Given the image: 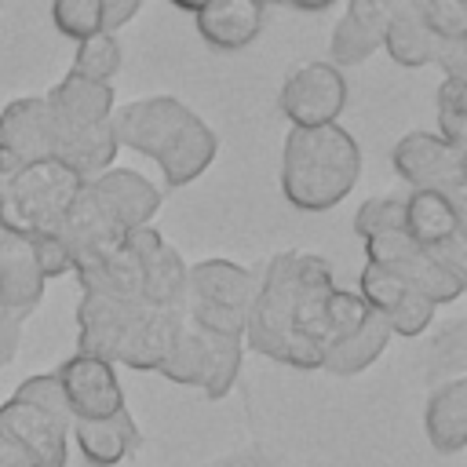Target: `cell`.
<instances>
[{"mask_svg": "<svg viewBox=\"0 0 467 467\" xmlns=\"http://www.w3.org/2000/svg\"><path fill=\"white\" fill-rule=\"evenodd\" d=\"M336 281L321 255L281 252L266 263L244 325V343L288 368H317L332 343L328 296Z\"/></svg>", "mask_w": 467, "mask_h": 467, "instance_id": "6da1fadb", "label": "cell"}, {"mask_svg": "<svg viewBox=\"0 0 467 467\" xmlns=\"http://www.w3.org/2000/svg\"><path fill=\"white\" fill-rule=\"evenodd\" d=\"M361 175V150L339 124L288 128L281 153V193L299 212L336 208Z\"/></svg>", "mask_w": 467, "mask_h": 467, "instance_id": "7a4b0ae2", "label": "cell"}, {"mask_svg": "<svg viewBox=\"0 0 467 467\" xmlns=\"http://www.w3.org/2000/svg\"><path fill=\"white\" fill-rule=\"evenodd\" d=\"M157 208L161 193L146 175H139L135 168H106L84 182L55 237L77 255L99 244H113L139 226H150Z\"/></svg>", "mask_w": 467, "mask_h": 467, "instance_id": "3957f363", "label": "cell"}, {"mask_svg": "<svg viewBox=\"0 0 467 467\" xmlns=\"http://www.w3.org/2000/svg\"><path fill=\"white\" fill-rule=\"evenodd\" d=\"M84 182L88 179H80L62 161L18 164L7 175H0V223L18 241L58 234Z\"/></svg>", "mask_w": 467, "mask_h": 467, "instance_id": "277c9868", "label": "cell"}, {"mask_svg": "<svg viewBox=\"0 0 467 467\" xmlns=\"http://www.w3.org/2000/svg\"><path fill=\"white\" fill-rule=\"evenodd\" d=\"M255 285L259 277L230 259H204L186 266V299H182L186 321L212 336L244 339Z\"/></svg>", "mask_w": 467, "mask_h": 467, "instance_id": "5b68a950", "label": "cell"}, {"mask_svg": "<svg viewBox=\"0 0 467 467\" xmlns=\"http://www.w3.org/2000/svg\"><path fill=\"white\" fill-rule=\"evenodd\" d=\"M161 241L164 237L153 226H139L113 244L77 252L73 274L88 296H102L117 303H142V270H146V259L161 248Z\"/></svg>", "mask_w": 467, "mask_h": 467, "instance_id": "8992f818", "label": "cell"}, {"mask_svg": "<svg viewBox=\"0 0 467 467\" xmlns=\"http://www.w3.org/2000/svg\"><path fill=\"white\" fill-rule=\"evenodd\" d=\"M365 255H368V263H376V266L390 270L394 277H401L405 285H412L434 306L460 299V292L467 288V266H456V263L441 259L438 252L420 248L401 230L398 234L368 237L365 241Z\"/></svg>", "mask_w": 467, "mask_h": 467, "instance_id": "52a82bcc", "label": "cell"}, {"mask_svg": "<svg viewBox=\"0 0 467 467\" xmlns=\"http://www.w3.org/2000/svg\"><path fill=\"white\" fill-rule=\"evenodd\" d=\"M401 234L441 259L467 266V226H463V201L438 193V190H412L401 201Z\"/></svg>", "mask_w": 467, "mask_h": 467, "instance_id": "ba28073f", "label": "cell"}, {"mask_svg": "<svg viewBox=\"0 0 467 467\" xmlns=\"http://www.w3.org/2000/svg\"><path fill=\"white\" fill-rule=\"evenodd\" d=\"M69 427H73L69 416L47 412L22 398H7L0 405V434L29 460V467H66Z\"/></svg>", "mask_w": 467, "mask_h": 467, "instance_id": "9c48e42d", "label": "cell"}, {"mask_svg": "<svg viewBox=\"0 0 467 467\" xmlns=\"http://www.w3.org/2000/svg\"><path fill=\"white\" fill-rule=\"evenodd\" d=\"M394 171L412 190H438V193H449V197L463 201V186H467L463 150L449 146L441 135L412 131V135L398 139V146H394Z\"/></svg>", "mask_w": 467, "mask_h": 467, "instance_id": "30bf717a", "label": "cell"}, {"mask_svg": "<svg viewBox=\"0 0 467 467\" xmlns=\"http://www.w3.org/2000/svg\"><path fill=\"white\" fill-rule=\"evenodd\" d=\"M347 106V80L332 62H303L285 77L281 113L292 128H321L336 124Z\"/></svg>", "mask_w": 467, "mask_h": 467, "instance_id": "8fae6325", "label": "cell"}, {"mask_svg": "<svg viewBox=\"0 0 467 467\" xmlns=\"http://www.w3.org/2000/svg\"><path fill=\"white\" fill-rule=\"evenodd\" d=\"M383 47L398 66L438 62V66H445V77H467V40H460V44L438 40L427 29L416 0H398L394 4L390 18H387V29H383Z\"/></svg>", "mask_w": 467, "mask_h": 467, "instance_id": "7c38bea8", "label": "cell"}, {"mask_svg": "<svg viewBox=\"0 0 467 467\" xmlns=\"http://www.w3.org/2000/svg\"><path fill=\"white\" fill-rule=\"evenodd\" d=\"M190 117H193V109H186L179 99L157 95V99L128 102L124 109H117L109 117V124H113L117 146H128V150L157 161L175 142V135L186 128Z\"/></svg>", "mask_w": 467, "mask_h": 467, "instance_id": "4fadbf2b", "label": "cell"}, {"mask_svg": "<svg viewBox=\"0 0 467 467\" xmlns=\"http://www.w3.org/2000/svg\"><path fill=\"white\" fill-rule=\"evenodd\" d=\"M55 379L62 387V398H66V409L73 420H106L124 409V390H120L117 368L102 358L73 354L58 365Z\"/></svg>", "mask_w": 467, "mask_h": 467, "instance_id": "5bb4252c", "label": "cell"}, {"mask_svg": "<svg viewBox=\"0 0 467 467\" xmlns=\"http://www.w3.org/2000/svg\"><path fill=\"white\" fill-rule=\"evenodd\" d=\"M62 124L47 109L44 99H15L0 113V150L7 161L33 164V161H58Z\"/></svg>", "mask_w": 467, "mask_h": 467, "instance_id": "9a60e30c", "label": "cell"}, {"mask_svg": "<svg viewBox=\"0 0 467 467\" xmlns=\"http://www.w3.org/2000/svg\"><path fill=\"white\" fill-rule=\"evenodd\" d=\"M358 296L365 299V306L372 314H379L387 321L390 336H420L434 321V310H438L427 296H420L412 285H405L401 277H394L390 270H383L376 263H365Z\"/></svg>", "mask_w": 467, "mask_h": 467, "instance_id": "2e32d148", "label": "cell"}, {"mask_svg": "<svg viewBox=\"0 0 467 467\" xmlns=\"http://www.w3.org/2000/svg\"><path fill=\"white\" fill-rule=\"evenodd\" d=\"M142 310H146L142 303H117V299H102V296L84 292V299L77 306V325H80L77 354L102 358V361L117 365V354H120V347H124V339H128V332Z\"/></svg>", "mask_w": 467, "mask_h": 467, "instance_id": "e0dca14e", "label": "cell"}, {"mask_svg": "<svg viewBox=\"0 0 467 467\" xmlns=\"http://www.w3.org/2000/svg\"><path fill=\"white\" fill-rule=\"evenodd\" d=\"M186 325V310L182 306H146L139 314V321L131 325L117 361L139 372H157L168 358V350L175 347L179 332Z\"/></svg>", "mask_w": 467, "mask_h": 467, "instance_id": "ac0fdd59", "label": "cell"}, {"mask_svg": "<svg viewBox=\"0 0 467 467\" xmlns=\"http://www.w3.org/2000/svg\"><path fill=\"white\" fill-rule=\"evenodd\" d=\"M263 29V0H208L197 11V33L215 51H241Z\"/></svg>", "mask_w": 467, "mask_h": 467, "instance_id": "d6986e66", "label": "cell"}, {"mask_svg": "<svg viewBox=\"0 0 467 467\" xmlns=\"http://www.w3.org/2000/svg\"><path fill=\"white\" fill-rule=\"evenodd\" d=\"M69 434L77 438V445L91 467H117L142 441V431L128 409H120L117 416H106V420H73Z\"/></svg>", "mask_w": 467, "mask_h": 467, "instance_id": "ffe728a7", "label": "cell"}, {"mask_svg": "<svg viewBox=\"0 0 467 467\" xmlns=\"http://www.w3.org/2000/svg\"><path fill=\"white\" fill-rule=\"evenodd\" d=\"M423 427H427L431 449L441 456H452L467 445V379L463 376L441 379L431 390Z\"/></svg>", "mask_w": 467, "mask_h": 467, "instance_id": "44dd1931", "label": "cell"}, {"mask_svg": "<svg viewBox=\"0 0 467 467\" xmlns=\"http://www.w3.org/2000/svg\"><path fill=\"white\" fill-rule=\"evenodd\" d=\"M47 109L55 113L58 124L66 128H91L113 117V88L99 84V80H84L66 73L47 95H44Z\"/></svg>", "mask_w": 467, "mask_h": 467, "instance_id": "7402d4cb", "label": "cell"}, {"mask_svg": "<svg viewBox=\"0 0 467 467\" xmlns=\"http://www.w3.org/2000/svg\"><path fill=\"white\" fill-rule=\"evenodd\" d=\"M44 281L47 277L40 274L26 241L0 252V310L4 314H15V317L33 314L44 299Z\"/></svg>", "mask_w": 467, "mask_h": 467, "instance_id": "603a6c76", "label": "cell"}, {"mask_svg": "<svg viewBox=\"0 0 467 467\" xmlns=\"http://www.w3.org/2000/svg\"><path fill=\"white\" fill-rule=\"evenodd\" d=\"M215 150H219L215 131L193 113L186 120V128L175 135V142L157 157V164H161V171H164V179L171 186H186V182H193L215 161Z\"/></svg>", "mask_w": 467, "mask_h": 467, "instance_id": "cb8c5ba5", "label": "cell"}, {"mask_svg": "<svg viewBox=\"0 0 467 467\" xmlns=\"http://www.w3.org/2000/svg\"><path fill=\"white\" fill-rule=\"evenodd\" d=\"M387 343H390L387 321H383L379 314H368V321H365L358 332L336 339V343L321 354V365H317V368L328 372V376H358V372H365V368L387 350Z\"/></svg>", "mask_w": 467, "mask_h": 467, "instance_id": "d4e9b609", "label": "cell"}, {"mask_svg": "<svg viewBox=\"0 0 467 467\" xmlns=\"http://www.w3.org/2000/svg\"><path fill=\"white\" fill-rule=\"evenodd\" d=\"M117 135H113V124L102 120V124H91V128H66L62 124V146H58V161L69 164L80 179H95L99 171L113 168V157H117Z\"/></svg>", "mask_w": 467, "mask_h": 467, "instance_id": "484cf974", "label": "cell"}, {"mask_svg": "<svg viewBox=\"0 0 467 467\" xmlns=\"http://www.w3.org/2000/svg\"><path fill=\"white\" fill-rule=\"evenodd\" d=\"M212 365H215V358H212V336L201 332V328H193L186 321L182 332H179V339H175V347L168 350V358H164V365L157 372L164 379H171V383L201 387L204 390L208 379H212Z\"/></svg>", "mask_w": 467, "mask_h": 467, "instance_id": "4316f807", "label": "cell"}, {"mask_svg": "<svg viewBox=\"0 0 467 467\" xmlns=\"http://www.w3.org/2000/svg\"><path fill=\"white\" fill-rule=\"evenodd\" d=\"M186 299V259L161 241L142 270V303L146 306H182Z\"/></svg>", "mask_w": 467, "mask_h": 467, "instance_id": "83f0119b", "label": "cell"}, {"mask_svg": "<svg viewBox=\"0 0 467 467\" xmlns=\"http://www.w3.org/2000/svg\"><path fill=\"white\" fill-rule=\"evenodd\" d=\"M383 29L379 22L372 18H361V15H343L332 29V44H328V58H336L339 66H354V62H365L379 44H383ZM332 62V66H336Z\"/></svg>", "mask_w": 467, "mask_h": 467, "instance_id": "f1b7e54d", "label": "cell"}, {"mask_svg": "<svg viewBox=\"0 0 467 467\" xmlns=\"http://www.w3.org/2000/svg\"><path fill=\"white\" fill-rule=\"evenodd\" d=\"M120 69V44H117V33H95L88 40L77 44V55H73V77H84V80H99V84H109Z\"/></svg>", "mask_w": 467, "mask_h": 467, "instance_id": "f546056e", "label": "cell"}, {"mask_svg": "<svg viewBox=\"0 0 467 467\" xmlns=\"http://www.w3.org/2000/svg\"><path fill=\"white\" fill-rule=\"evenodd\" d=\"M438 135L449 146H467V77H445L438 88Z\"/></svg>", "mask_w": 467, "mask_h": 467, "instance_id": "4dcf8cb0", "label": "cell"}, {"mask_svg": "<svg viewBox=\"0 0 467 467\" xmlns=\"http://www.w3.org/2000/svg\"><path fill=\"white\" fill-rule=\"evenodd\" d=\"M463 365H467V325L456 317V321H449L431 339V347H427V368L434 376L452 379V376H463Z\"/></svg>", "mask_w": 467, "mask_h": 467, "instance_id": "1f68e13d", "label": "cell"}, {"mask_svg": "<svg viewBox=\"0 0 467 467\" xmlns=\"http://www.w3.org/2000/svg\"><path fill=\"white\" fill-rule=\"evenodd\" d=\"M208 336H212V332H208ZM212 358H215V365H212V379H208V387H204V398H208V401H219V398H226V394L234 390V383H237L241 358H244V339H237V336H212Z\"/></svg>", "mask_w": 467, "mask_h": 467, "instance_id": "d6a6232c", "label": "cell"}, {"mask_svg": "<svg viewBox=\"0 0 467 467\" xmlns=\"http://www.w3.org/2000/svg\"><path fill=\"white\" fill-rule=\"evenodd\" d=\"M51 18L62 36H73L80 44V40L102 33V0H55Z\"/></svg>", "mask_w": 467, "mask_h": 467, "instance_id": "836d02e7", "label": "cell"}, {"mask_svg": "<svg viewBox=\"0 0 467 467\" xmlns=\"http://www.w3.org/2000/svg\"><path fill=\"white\" fill-rule=\"evenodd\" d=\"M416 7L438 40L445 44L467 40V0H416Z\"/></svg>", "mask_w": 467, "mask_h": 467, "instance_id": "e575fe53", "label": "cell"}, {"mask_svg": "<svg viewBox=\"0 0 467 467\" xmlns=\"http://www.w3.org/2000/svg\"><path fill=\"white\" fill-rule=\"evenodd\" d=\"M401 215H405L401 197H372V201H365V204L358 208V215H354V234H358L361 241L379 237V234H398V230H401Z\"/></svg>", "mask_w": 467, "mask_h": 467, "instance_id": "d590c367", "label": "cell"}, {"mask_svg": "<svg viewBox=\"0 0 467 467\" xmlns=\"http://www.w3.org/2000/svg\"><path fill=\"white\" fill-rule=\"evenodd\" d=\"M26 244H29V252H33V259H36V266H40V274H44V277L73 274V252H69L55 234L33 237V241H26Z\"/></svg>", "mask_w": 467, "mask_h": 467, "instance_id": "8d00e7d4", "label": "cell"}, {"mask_svg": "<svg viewBox=\"0 0 467 467\" xmlns=\"http://www.w3.org/2000/svg\"><path fill=\"white\" fill-rule=\"evenodd\" d=\"M204 467H281V460H277L274 452L259 449V445H244V449L226 452V456H219V460H208Z\"/></svg>", "mask_w": 467, "mask_h": 467, "instance_id": "74e56055", "label": "cell"}, {"mask_svg": "<svg viewBox=\"0 0 467 467\" xmlns=\"http://www.w3.org/2000/svg\"><path fill=\"white\" fill-rule=\"evenodd\" d=\"M139 7H142V0H102V29L117 33L120 26H128L139 15Z\"/></svg>", "mask_w": 467, "mask_h": 467, "instance_id": "f35d334b", "label": "cell"}, {"mask_svg": "<svg viewBox=\"0 0 467 467\" xmlns=\"http://www.w3.org/2000/svg\"><path fill=\"white\" fill-rule=\"evenodd\" d=\"M18 343H22V317L0 310V368L15 361Z\"/></svg>", "mask_w": 467, "mask_h": 467, "instance_id": "ab89813d", "label": "cell"}, {"mask_svg": "<svg viewBox=\"0 0 467 467\" xmlns=\"http://www.w3.org/2000/svg\"><path fill=\"white\" fill-rule=\"evenodd\" d=\"M0 467H29V460H26L4 434H0Z\"/></svg>", "mask_w": 467, "mask_h": 467, "instance_id": "60d3db41", "label": "cell"}, {"mask_svg": "<svg viewBox=\"0 0 467 467\" xmlns=\"http://www.w3.org/2000/svg\"><path fill=\"white\" fill-rule=\"evenodd\" d=\"M277 4H292V7H299V11H325V7H332L336 0H277Z\"/></svg>", "mask_w": 467, "mask_h": 467, "instance_id": "b9f144b4", "label": "cell"}, {"mask_svg": "<svg viewBox=\"0 0 467 467\" xmlns=\"http://www.w3.org/2000/svg\"><path fill=\"white\" fill-rule=\"evenodd\" d=\"M171 4H175V7H182V11H193V15H197V11H201L208 0H171Z\"/></svg>", "mask_w": 467, "mask_h": 467, "instance_id": "7bdbcfd3", "label": "cell"}, {"mask_svg": "<svg viewBox=\"0 0 467 467\" xmlns=\"http://www.w3.org/2000/svg\"><path fill=\"white\" fill-rule=\"evenodd\" d=\"M15 244H18V237H11V234H7V226L0 223V252H7V248H15Z\"/></svg>", "mask_w": 467, "mask_h": 467, "instance_id": "ee69618b", "label": "cell"}, {"mask_svg": "<svg viewBox=\"0 0 467 467\" xmlns=\"http://www.w3.org/2000/svg\"><path fill=\"white\" fill-rule=\"evenodd\" d=\"M11 168H15V164H11V161H7V153H4V150H0V175H7V171H11Z\"/></svg>", "mask_w": 467, "mask_h": 467, "instance_id": "f6af8a7d", "label": "cell"}]
</instances>
